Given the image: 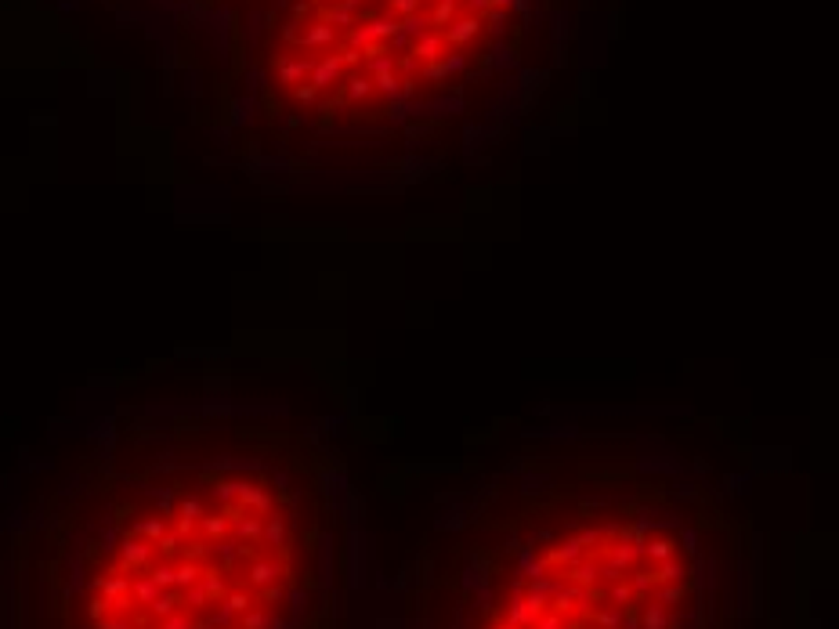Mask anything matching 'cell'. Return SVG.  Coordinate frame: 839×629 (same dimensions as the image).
I'll list each match as a JSON object with an SVG mask.
<instances>
[{
    "label": "cell",
    "instance_id": "6da1fadb",
    "mask_svg": "<svg viewBox=\"0 0 839 629\" xmlns=\"http://www.w3.org/2000/svg\"><path fill=\"white\" fill-rule=\"evenodd\" d=\"M362 495L329 416L145 402L101 416L8 528V629H355Z\"/></svg>",
    "mask_w": 839,
    "mask_h": 629
},
{
    "label": "cell",
    "instance_id": "7a4b0ae2",
    "mask_svg": "<svg viewBox=\"0 0 839 629\" xmlns=\"http://www.w3.org/2000/svg\"><path fill=\"white\" fill-rule=\"evenodd\" d=\"M745 478L665 431H525L438 478L366 629H760Z\"/></svg>",
    "mask_w": 839,
    "mask_h": 629
}]
</instances>
